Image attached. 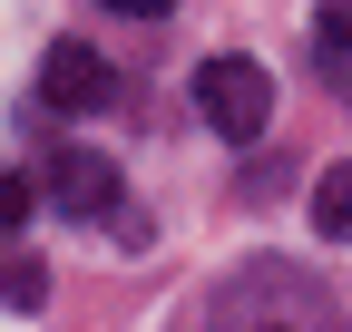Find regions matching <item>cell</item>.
<instances>
[{"instance_id":"cell-1","label":"cell","mask_w":352,"mask_h":332,"mask_svg":"<svg viewBox=\"0 0 352 332\" xmlns=\"http://www.w3.org/2000/svg\"><path fill=\"white\" fill-rule=\"evenodd\" d=\"M196 117L245 147V137H264V117H274V78H264L254 59H206L196 69Z\"/></svg>"},{"instance_id":"cell-3","label":"cell","mask_w":352,"mask_h":332,"mask_svg":"<svg viewBox=\"0 0 352 332\" xmlns=\"http://www.w3.org/2000/svg\"><path fill=\"white\" fill-rule=\"evenodd\" d=\"M39 186L59 195V215H118V166L88 156V147H59L50 166H39Z\"/></svg>"},{"instance_id":"cell-4","label":"cell","mask_w":352,"mask_h":332,"mask_svg":"<svg viewBox=\"0 0 352 332\" xmlns=\"http://www.w3.org/2000/svg\"><path fill=\"white\" fill-rule=\"evenodd\" d=\"M314 225L333 244H352V166H323V176H314Z\"/></svg>"},{"instance_id":"cell-7","label":"cell","mask_w":352,"mask_h":332,"mask_svg":"<svg viewBox=\"0 0 352 332\" xmlns=\"http://www.w3.org/2000/svg\"><path fill=\"white\" fill-rule=\"evenodd\" d=\"M108 10H118V20H166L176 0H108Z\"/></svg>"},{"instance_id":"cell-2","label":"cell","mask_w":352,"mask_h":332,"mask_svg":"<svg viewBox=\"0 0 352 332\" xmlns=\"http://www.w3.org/2000/svg\"><path fill=\"white\" fill-rule=\"evenodd\" d=\"M39 98L69 108V117H88V108H108V98H118V69L88 49V39H59V49L39 59Z\"/></svg>"},{"instance_id":"cell-6","label":"cell","mask_w":352,"mask_h":332,"mask_svg":"<svg viewBox=\"0 0 352 332\" xmlns=\"http://www.w3.org/2000/svg\"><path fill=\"white\" fill-rule=\"evenodd\" d=\"M30 195H39V186L20 176V166H0V235H20V225H30Z\"/></svg>"},{"instance_id":"cell-5","label":"cell","mask_w":352,"mask_h":332,"mask_svg":"<svg viewBox=\"0 0 352 332\" xmlns=\"http://www.w3.org/2000/svg\"><path fill=\"white\" fill-rule=\"evenodd\" d=\"M314 49H323V59H352V0H323V20H314Z\"/></svg>"}]
</instances>
